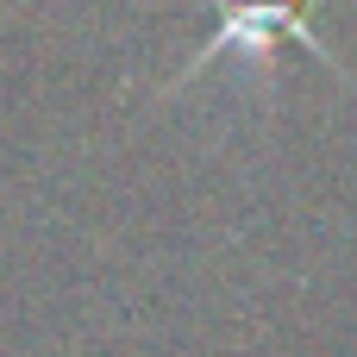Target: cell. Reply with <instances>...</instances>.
<instances>
[{
  "label": "cell",
  "mask_w": 357,
  "mask_h": 357,
  "mask_svg": "<svg viewBox=\"0 0 357 357\" xmlns=\"http://www.w3.org/2000/svg\"><path fill=\"white\" fill-rule=\"evenodd\" d=\"M220 6H226L220 31H213V38H207V44L188 56L182 82H195V75H201L207 63H220L226 50H245L251 63H270V50H276L282 38H295L307 56H320L326 69H339V56H333L320 38H314V25H307V13H301L295 0H220ZM339 75H345V69H339ZM182 82H176V88H182Z\"/></svg>",
  "instance_id": "1"
}]
</instances>
